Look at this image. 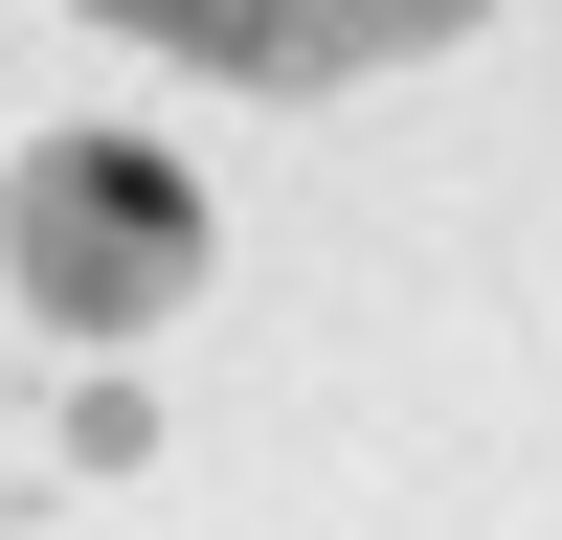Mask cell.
I'll return each instance as SVG.
<instances>
[{
  "label": "cell",
  "mask_w": 562,
  "mask_h": 540,
  "mask_svg": "<svg viewBox=\"0 0 562 540\" xmlns=\"http://www.w3.org/2000/svg\"><path fill=\"white\" fill-rule=\"evenodd\" d=\"M0 338H23V293H0Z\"/></svg>",
  "instance_id": "obj_4"
},
{
  "label": "cell",
  "mask_w": 562,
  "mask_h": 540,
  "mask_svg": "<svg viewBox=\"0 0 562 540\" xmlns=\"http://www.w3.org/2000/svg\"><path fill=\"white\" fill-rule=\"evenodd\" d=\"M495 0H293V90H383V68H428V45H473Z\"/></svg>",
  "instance_id": "obj_2"
},
{
  "label": "cell",
  "mask_w": 562,
  "mask_h": 540,
  "mask_svg": "<svg viewBox=\"0 0 562 540\" xmlns=\"http://www.w3.org/2000/svg\"><path fill=\"white\" fill-rule=\"evenodd\" d=\"M0 293L45 315V338H158L180 293H203V180L158 158V135H45L23 180H0Z\"/></svg>",
  "instance_id": "obj_1"
},
{
  "label": "cell",
  "mask_w": 562,
  "mask_h": 540,
  "mask_svg": "<svg viewBox=\"0 0 562 540\" xmlns=\"http://www.w3.org/2000/svg\"><path fill=\"white\" fill-rule=\"evenodd\" d=\"M90 23H135L158 68H225V90H293V0H90Z\"/></svg>",
  "instance_id": "obj_3"
}]
</instances>
